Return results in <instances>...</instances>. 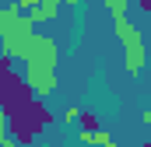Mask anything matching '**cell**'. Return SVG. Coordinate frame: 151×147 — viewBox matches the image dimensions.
<instances>
[{
	"label": "cell",
	"mask_w": 151,
	"mask_h": 147,
	"mask_svg": "<svg viewBox=\"0 0 151 147\" xmlns=\"http://www.w3.org/2000/svg\"><path fill=\"white\" fill-rule=\"evenodd\" d=\"M4 140H7V112L0 109V144H4Z\"/></svg>",
	"instance_id": "obj_9"
},
{
	"label": "cell",
	"mask_w": 151,
	"mask_h": 147,
	"mask_svg": "<svg viewBox=\"0 0 151 147\" xmlns=\"http://www.w3.org/2000/svg\"><path fill=\"white\" fill-rule=\"evenodd\" d=\"M39 4H42V0H18L14 7H18V11H35Z\"/></svg>",
	"instance_id": "obj_8"
},
{
	"label": "cell",
	"mask_w": 151,
	"mask_h": 147,
	"mask_svg": "<svg viewBox=\"0 0 151 147\" xmlns=\"http://www.w3.org/2000/svg\"><path fill=\"white\" fill-rule=\"evenodd\" d=\"M67 123H81V112H77V109H67Z\"/></svg>",
	"instance_id": "obj_10"
},
{
	"label": "cell",
	"mask_w": 151,
	"mask_h": 147,
	"mask_svg": "<svg viewBox=\"0 0 151 147\" xmlns=\"http://www.w3.org/2000/svg\"><path fill=\"white\" fill-rule=\"evenodd\" d=\"M141 147H151V140H144V144H141Z\"/></svg>",
	"instance_id": "obj_14"
},
{
	"label": "cell",
	"mask_w": 151,
	"mask_h": 147,
	"mask_svg": "<svg viewBox=\"0 0 151 147\" xmlns=\"http://www.w3.org/2000/svg\"><path fill=\"white\" fill-rule=\"evenodd\" d=\"M148 53H151V49H148Z\"/></svg>",
	"instance_id": "obj_15"
},
{
	"label": "cell",
	"mask_w": 151,
	"mask_h": 147,
	"mask_svg": "<svg viewBox=\"0 0 151 147\" xmlns=\"http://www.w3.org/2000/svg\"><path fill=\"white\" fill-rule=\"evenodd\" d=\"M32 98H35V95H32L28 81H25L21 74L11 70V56H4V53H0V109L11 116V112L25 109Z\"/></svg>",
	"instance_id": "obj_2"
},
{
	"label": "cell",
	"mask_w": 151,
	"mask_h": 147,
	"mask_svg": "<svg viewBox=\"0 0 151 147\" xmlns=\"http://www.w3.org/2000/svg\"><path fill=\"white\" fill-rule=\"evenodd\" d=\"M119 42H123V53H127V70L130 74H141V67H144V60H148V46H144V35L130 25L123 35H119Z\"/></svg>",
	"instance_id": "obj_3"
},
{
	"label": "cell",
	"mask_w": 151,
	"mask_h": 147,
	"mask_svg": "<svg viewBox=\"0 0 151 147\" xmlns=\"http://www.w3.org/2000/svg\"><path fill=\"white\" fill-rule=\"evenodd\" d=\"M106 7H109L113 21H123V18H127V7H130V0H106Z\"/></svg>",
	"instance_id": "obj_5"
},
{
	"label": "cell",
	"mask_w": 151,
	"mask_h": 147,
	"mask_svg": "<svg viewBox=\"0 0 151 147\" xmlns=\"http://www.w3.org/2000/svg\"><path fill=\"white\" fill-rule=\"evenodd\" d=\"M141 119H144V123H148V126H151V105H148V109H144V116H141Z\"/></svg>",
	"instance_id": "obj_12"
},
{
	"label": "cell",
	"mask_w": 151,
	"mask_h": 147,
	"mask_svg": "<svg viewBox=\"0 0 151 147\" xmlns=\"http://www.w3.org/2000/svg\"><path fill=\"white\" fill-rule=\"evenodd\" d=\"M28 88H32V95H39V98H46L53 88H56V74H53V67H56V42L46 35H35L32 39V49H28Z\"/></svg>",
	"instance_id": "obj_1"
},
{
	"label": "cell",
	"mask_w": 151,
	"mask_h": 147,
	"mask_svg": "<svg viewBox=\"0 0 151 147\" xmlns=\"http://www.w3.org/2000/svg\"><path fill=\"white\" fill-rule=\"evenodd\" d=\"M32 112L39 116V123H42V126H49V123H53V112L46 109V105H42L39 98H32Z\"/></svg>",
	"instance_id": "obj_6"
},
{
	"label": "cell",
	"mask_w": 151,
	"mask_h": 147,
	"mask_svg": "<svg viewBox=\"0 0 151 147\" xmlns=\"http://www.w3.org/2000/svg\"><path fill=\"white\" fill-rule=\"evenodd\" d=\"M56 11H60V0H42L35 11H28V21H32V25H42V21L56 18Z\"/></svg>",
	"instance_id": "obj_4"
},
{
	"label": "cell",
	"mask_w": 151,
	"mask_h": 147,
	"mask_svg": "<svg viewBox=\"0 0 151 147\" xmlns=\"http://www.w3.org/2000/svg\"><path fill=\"white\" fill-rule=\"evenodd\" d=\"M102 126H99V119L95 116H88V112H81V133H99Z\"/></svg>",
	"instance_id": "obj_7"
},
{
	"label": "cell",
	"mask_w": 151,
	"mask_h": 147,
	"mask_svg": "<svg viewBox=\"0 0 151 147\" xmlns=\"http://www.w3.org/2000/svg\"><path fill=\"white\" fill-rule=\"evenodd\" d=\"M0 147H18V144H14V140H11V137H7V140H4V144H0Z\"/></svg>",
	"instance_id": "obj_13"
},
{
	"label": "cell",
	"mask_w": 151,
	"mask_h": 147,
	"mask_svg": "<svg viewBox=\"0 0 151 147\" xmlns=\"http://www.w3.org/2000/svg\"><path fill=\"white\" fill-rule=\"evenodd\" d=\"M137 7H141L144 14H151V0H137Z\"/></svg>",
	"instance_id": "obj_11"
}]
</instances>
